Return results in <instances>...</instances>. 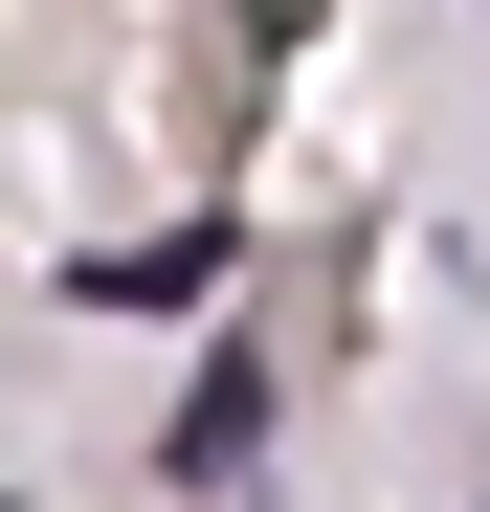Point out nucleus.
I'll return each mask as SVG.
<instances>
[{
  "mask_svg": "<svg viewBox=\"0 0 490 512\" xmlns=\"http://www.w3.org/2000/svg\"><path fill=\"white\" fill-rule=\"evenodd\" d=\"M0 512H23V490H0Z\"/></svg>",
  "mask_w": 490,
  "mask_h": 512,
  "instance_id": "obj_3",
  "label": "nucleus"
},
{
  "mask_svg": "<svg viewBox=\"0 0 490 512\" xmlns=\"http://www.w3.org/2000/svg\"><path fill=\"white\" fill-rule=\"evenodd\" d=\"M245 446H268V357H201V401H179V490H245Z\"/></svg>",
  "mask_w": 490,
  "mask_h": 512,
  "instance_id": "obj_1",
  "label": "nucleus"
},
{
  "mask_svg": "<svg viewBox=\"0 0 490 512\" xmlns=\"http://www.w3.org/2000/svg\"><path fill=\"white\" fill-rule=\"evenodd\" d=\"M223 290V223H179V245H112V268H90V312H201Z\"/></svg>",
  "mask_w": 490,
  "mask_h": 512,
  "instance_id": "obj_2",
  "label": "nucleus"
}]
</instances>
